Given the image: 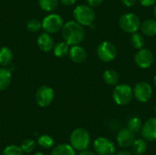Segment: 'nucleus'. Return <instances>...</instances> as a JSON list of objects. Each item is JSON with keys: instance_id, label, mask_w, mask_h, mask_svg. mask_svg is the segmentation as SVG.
Listing matches in <instances>:
<instances>
[{"instance_id": "1", "label": "nucleus", "mask_w": 156, "mask_h": 155, "mask_svg": "<svg viewBox=\"0 0 156 155\" xmlns=\"http://www.w3.org/2000/svg\"><path fill=\"white\" fill-rule=\"evenodd\" d=\"M61 34L64 41L69 46L80 45L85 37V30L83 26L75 20H70L64 23L61 29Z\"/></svg>"}, {"instance_id": "2", "label": "nucleus", "mask_w": 156, "mask_h": 155, "mask_svg": "<svg viewBox=\"0 0 156 155\" xmlns=\"http://www.w3.org/2000/svg\"><path fill=\"white\" fill-rule=\"evenodd\" d=\"M74 20L83 26H90L95 20L96 14L93 7L89 5H79L73 11Z\"/></svg>"}, {"instance_id": "3", "label": "nucleus", "mask_w": 156, "mask_h": 155, "mask_svg": "<svg viewBox=\"0 0 156 155\" xmlns=\"http://www.w3.org/2000/svg\"><path fill=\"white\" fill-rule=\"evenodd\" d=\"M133 99V88L125 83L117 84L112 91V100L119 106L128 105Z\"/></svg>"}, {"instance_id": "4", "label": "nucleus", "mask_w": 156, "mask_h": 155, "mask_svg": "<svg viewBox=\"0 0 156 155\" xmlns=\"http://www.w3.org/2000/svg\"><path fill=\"white\" fill-rule=\"evenodd\" d=\"M70 145L77 151L87 150L90 143V136L88 131L83 128L75 129L69 136Z\"/></svg>"}, {"instance_id": "5", "label": "nucleus", "mask_w": 156, "mask_h": 155, "mask_svg": "<svg viewBox=\"0 0 156 155\" xmlns=\"http://www.w3.org/2000/svg\"><path fill=\"white\" fill-rule=\"evenodd\" d=\"M118 23L122 31L128 34H133L140 30L142 21L136 14L133 12H128L120 16Z\"/></svg>"}, {"instance_id": "6", "label": "nucleus", "mask_w": 156, "mask_h": 155, "mask_svg": "<svg viewBox=\"0 0 156 155\" xmlns=\"http://www.w3.org/2000/svg\"><path fill=\"white\" fill-rule=\"evenodd\" d=\"M41 22L42 29L48 34H55L60 31L64 26V20L58 14H49Z\"/></svg>"}, {"instance_id": "7", "label": "nucleus", "mask_w": 156, "mask_h": 155, "mask_svg": "<svg viewBox=\"0 0 156 155\" xmlns=\"http://www.w3.org/2000/svg\"><path fill=\"white\" fill-rule=\"evenodd\" d=\"M97 56L102 62H112L117 56V48L111 41H102L97 47Z\"/></svg>"}, {"instance_id": "8", "label": "nucleus", "mask_w": 156, "mask_h": 155, "mask_svg": "<svg viewBox=\"0 0 156 155\" xmlns=\"http://www.w3.org/2000/svg\"><path fill=\"white\" fill-rule=\"evenodd\" d=\"M133 98L141 103L148 102L153 96V88L152 85L145 80H141L137 82L133 88Z\"/></svg>"}, {"instance_id": "9", "label": "nucleus", "mask_w": 156, "mask_h": 155, "mask_svg": "<svg viewBox=\"0 0 156 155\" xmlns=\"http://www.w3.org/2000/svg\"><path fill=\"white\" fill-rule=\"evenodd\" d=\"M54 98H55V92L53 89L46 85L39 87L35 95L36 102L41 108H46L49 106L53 102Z\"/></svg>"}, {"instance_id": "10", "label": "nucleus", "mask_w": 156, "mask_h": 155, "mask_svg": "<svg viewBox=\"0 0 156 155\" xmlns=\"http://www.w3.org/2000/svg\"><path fill=\"white\" fill-rule=\"evenodd\" d=\"M134 62L140 69H147L151 68L154 62V56L153 52L146 48L138 49L134 55Z\"/></svg>"}, {"instance_id": "11", "label": "nucleus", "mask_w": 156, "mask_h": 155, "mask_svg": "<svg viewBox=\"0 0 156 155\" xmlns=\"http://www.w3.org/2000/svg\"><path fill=\"white\" fill-rule=\"evenodd\" d=\"M93 148L98 155H115L114 143L108 138L99 137L93 143Z\"/></svg>"}, {"instance_id": "12", "label": "nucleus", "mask_w": 156, "mask_h": 155, "mask_svg": "<svg viewBox=\"0 0 156 155\" xmlns=\"http://www.w3.org/2000/svg\"><path fill=\"white\" fill-rule=\"evenodd\" d=\"M141 133L143 138L147 142L156 141V117L148 119L143 124Z\"/></svg>"}, {"instance_id": "13", "label": "nucleus", "mask_w": 156, "mask_h": 155, "mask_svg": "<svg viewBox=\"0 0 156 155\" xmlns=\"http://www.w3.org/2000/svg\"><path fill=\"white\" fill-rule=\"evenodd\" d=\"M116 140L120 147L126 149V148L131 147V145L135 140V136H134V133L131 132L128 128H123L121 131H119Z\"/></svg>"}, {"instance_id": "14", "label": "nucleus", "mask_w": 156, "mask_h": 155, "mask_svg": "<svg viewBox=\"0 0 156 155\" xmlns=\"http://www.w3.org/2000/svg\"><path fill=\"white\" fill-rule=\"evenodd\" d=\"M69 57L74 63L81 64L86 61L88 58V53L86 49L80 46V45H73L70 46L69 50Z\"/></svg>"}, {"instance_id": "15", "label": "nucleus", "mask_w": 156, "mask_h": 155, "mask_svg": "<svg viewBox=\"0 0 156 155\" xmlns=\"http://www.w3.org/2000/svg\"><path fill=\"white\" fill-rule=\"evenodd\" d=\"M37 44L38 48L43 52L51 51L54 48V45H55L52 37L50 36V34H48L47 32H44L38 36V37L37 39Z\"/></svg>"}, {"instance_id": "16", "label": "nucleus", "mask_w": 156, "mask_h": 155, "mask_svg": "<svg viewBox=\"0 0 156 155\" xmlns=\"http://www.w3.org/2000/svg\"><path fill=\"white\" fill-rule=\"evenodd\" d=\"M140 29L142 34L147 37H154L156 35V19L148 18L142 22Z\"/></svg>"}, {"instance_id": "17", "label": "nucleus", "mask_w": 156, "mask_h": 155, "mask_svg": "<svg viewBox=\"0 0 156 155\" xmlns=\"http://www.w3.org/2000/svg\"><path fill=\"white\" fill-rule=\"evenodd\" d=\"M12 81V71L7 68H0V91L6 90Z\"/></svg>"}, {"instance_id": "18", "label": "nucleus", "mask_w": 156, "mask_h": 155, "mask_svg": "<svg viewBox=\"0 0 156 155\" xmlns=\"http://www.w3.org/2000/svg\"><path fill=\"white\" fill-rule=\"evenodd\" d=\"M102 79L103 81L109 85V86H116L119 83L120 80V76L118 74V72L112 69H106L103 74H102Z\"/></svg>"}, {"instance_id": "19", "label": "nucleus", "mask_w": 156, "mask_h": 155, "mask_svg": "<svg viewBox=\"0 0 156 155\" xmlns=\"http://www.w3.org/2000/svg\"><path fill=\"white\" fill-rule=\"evenodd\" d=\"M132 152L135 155H144L148 150V143L147 141L143 139L134 140L133 144L131 145Z\"/></svg>"}, {"instance_id": "20", "label": "nucleus", "mask_w": 156, "mask_h": 155, "mask_svg": "<svg viewBox=\"0 0 156 155\" xmlns=\"http://www.w3.org/2000/svg\"><path fill=\"white\" fill-rule=\"evenodd\" d=\"M13 60V52L7 47L0 48V65L6 67L10 65Z\"/></svg>"}, {"instance_id": "21", "label": "nucleus", "mask_w": 156, "mask_h": 155, "mask_svg": "<svg viewBox=\"0 0 156 155\" xmlns=\"http://www.w3.org/2000/svg\"><path fill=\"white\" fill-rule=\"evenodd\" d=\"M50 155H76L75 149L70 144L62 143L56 146Z\"/></svg>"}, {"instance_id": "22", "label": "nucleus", "mask_w": 156, "mask_h": 155, "mask_svg": "<svg viewBox=\"0 0 156 155\" xmlns=\"http://www.w3.org/2000/svg\"><path fill=\"white\" fill-rule=\"evenodd\" d=\"M69 48H70V46L67 42L62 41V42H59V43L55 44L52 50H53L54 55L57 58H64L67 55H69Z\"/></svg>"}, {"instance_id": "23", "label": "nucleus", "mask_w": 156, "mask_h": 155, "mask_svg": "<svg viewBox=\"0 0 156 155\" xmlns=\"http://www.w3.org/2000/svg\"><path fill=\"white\" fill-rule=\"evenodd\" d=\"M131 44L133 46V48H134L135 49H141L143 48H144V44H145V39L142 33L139 32H135L133 33L130 38Z\"/></svg>"}, {"instance_id": "24", "label": "nucleus", "mask_w": 156, "mask_h": 155, "mask_svg": "<svg viewBox=\"0 0 156 155\" xmlns=\"http://www.w3.org/2000/svg\"><path fill=\"white\" fill-rule=\"evenodd\" d=\"M142 127H143V121L136 116L132 117L127 122V128L133 133H137L141 132Z\"/></svg>"}, {"instance_id": "25", "label": "nucleus", "mask_w": 156, "mask_h": 155, "mask_svg": "<svg viewBox=\"0 0 156 155\" xmlns=\"http://www.w3.org/2000/svg\"><path fill=\"white\" fill-rule=\"evenodd\" d=\"M58 5V0H38L39 7L45 12L54 11Z\"/></svg>"}, {"instance_id": "26", "label": "nucleus", "mask_w": 156, "mask_h": 155, "mask_svg": "<svg viewBox=\"0 0 156 155\" xmlns=\"http://www.w3.org/2000/svg\"><path fill=\"white\" fill-rule=\"evenodd\" d=\"M37 143L40 147H42L44 149H49L54 145V140L51 136H49L48 134H43L38 137Z\"/></svg>"}, {"instance_id": "27", "label": "nucleus", "mask_w": 156, "mask_h": 155, "mask_svg": "<svg viewBox=\"0 0 156 155\" xmlns=\"http://www.w3.org/2000/svg\"><path fill=\"white\" fill-rule=\"evenodd\" d=\"M42 28V22L37 18H32L27 23V29L30 32L36 33Z\"/></svg>"}, {"instance_id": "28", "label": "nucleus", "mask_w": 156, "mask_h": 155, "mask_svg": "<svg viewBox=\"0 0 156 155\" xmlns=\"http://www.w3.org/2000/svg\"><path fill=\"white\" fill-rule=\"evenodd\" d=\"M20 147H21L23 153H29L34 151V149L36 147V143L32 139H26L21 143Z\"/></svg>"}, {"instance_id": "29", "label": "nucleus", "mask_w": 156, "mask_h": 155, "mask_svg": "<svg viewBox=\"0 0 156 155\" xmlns=\"http://www.w3.org/2000/svg\"><path fill=\"white\" fill-rule=\"evenodd\" d=\"M23 151L20 146L8 145L3 150V155H23Z\"/></svg>"}, {"instance_id": "30", "label": "nucleus", "mask_w": 156, "mask_h": 155, "mask_svg": "<svg viewBox=\"0 0 156 155\" xmlns=\"http://www.w3.org/2000/svg\"><path fill=\"white\" fill-rule=\"evenodd\" d=\"M141 5L144 7H150L156 3V0H138Z\"/></svg>"}, {"instance_id": "31", "label": "nucleus", "mask_w": 156, "mask_h": 155, "mask_svg": "<svg viewBox=\"0 0 156 155\" xmlns=\"http://www.w3.org/2000/svg\"><path fill=\"white\" fill-rule=\"evenodd\" d=\"M86 2H87V5H89L90 6L96 7V6L101 5L104 2V0H86Z\"/></svg>"}, {"instance_id": "32", "label": "nucleus", "mask_w": 156, "mask_h": 155, "mask_svg": "<svg viewBox=\"0 0 156 155\" xmlns=\"http://www.w3.org/2000/svg\"><path fill=\"white\" fill-rule=\"evenodd\" d=\"M122 1V3L125 5V6H127V7H132V6H133L135 4H136V2L138 1V0H121Z\"/></svg>"}, {"instance_id": "33", "label": "nucleus", "mask_w": 156, "mask_h": 155, "mask_svg": "<svg viewBox=\"0 0 156 155\" xmlns=\"http://www.w3.org/2000/svg\"><path fill=\"white\" fill-rule=\"evenodd\" d=\"M115 155H133V154H132V153H131L130 151H128V150H126V149H123V148H122V150H120V151H118L117 153H115Z\"/></svg>"}, {"instance_id": "34", "label": "nucleus", "mask_w": 156, "mask_h": 155, "mask_svg": "<svg viewBox=\"0 0 156 155\" xmlns=\"http://www.w3.org/2000/svg\"><path fill=\"white\" fill-rule=\"evenodd\" d=\"M65 5H72L76 3V0H58Z\"/></svg>"}, {"instance_id": "35", "label": "nucleus", "mask_w": 156, "mask_h": 155, "mask_svg": "<svg viewBox=\"0 0 156 155\" xmlns=\"http://www.w3.org/2000/svg\"><path fill=\"white\" fill-rule=\"evenodd\" d=\"M79 155H97L95 154L93 152H91V151H87V150H84V151H81L80 153V154Z\"/></svg>"}, {"instance_id": "36", "label": "nucleus", "mask_w": 156, "mask_h": 155, "mask_svg": "<svg viewBox=\"0 0 156 155\" xmlns=\"http://www.w3.org/2000/svg\"><path fill=\"white\" fill-rule=\"evenodd\" d=\"M153 13H154V19H156V3L154 5V10H153Z\"/></svg>"}, {"instance_id": "37", "label": "nucleus", "mask_w": 156, "mask_h": 155, "mask_svg": "<svg viewBox=\"0 0 156 155\" xmlns=\"http://www.w3.org/2000/svg\"><path fill=\"white\" fill-rule=\"evenodd\" d=\"M153 81H154V86L156 87V74L154 75V79H153Z\"/></svg>"}, {"instance_id": "38", "label": "nucleus", "mask_w": 156, "mask_h": 155, "mask_svg": "<svg viewBox=\"0 0 156 155\" xmlns=\"http://www.w3.org/2000/svg\"><path fill=\"white\" fill-rule=\"evenodd\" d=\"M34 155H44V153H40V152H37V153H36Z\"/></svg>"}, {"instance_id": "39", "label": "nucleus", "mask_w": 156, "mask_h": 155, "mask_svg": "<svg viewBox=\"0 0 156 155\" xmlns=\"http://www.w3.org/2000/svg\"><path fill=\"white\" fill-rule=\"evenodd\" d=\"M154 111L156 112V106H155V108H154Z\"/></svg>"}]
</instances>
